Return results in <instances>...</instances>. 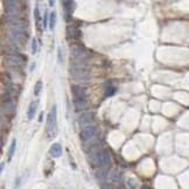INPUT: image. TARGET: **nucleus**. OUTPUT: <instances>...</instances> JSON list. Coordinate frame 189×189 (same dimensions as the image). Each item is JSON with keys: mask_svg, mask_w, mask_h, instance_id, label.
I'll use <instances>...</instances> for the list:
<instances>
[{"mask_svg": "<svg viewBox=\"0 0 189 189\" xmlns=\"http://www.w3.org/2000/svg\"><path fill=\"white\" fill-rule=\"evenodd\" d=\"M63 10H64V18L66 21H70L71 20V5H73V0H63Z\"/></svg>", "mask_w": 189, "mask_h": 189, "instance_id": "nucleus-8", "label": "nucleus"}, {"mask_svg": "<svg viewBox=\"0 0 189 189\" xmlns=\"http://www.w3.org/2000/svg\"><path fill=\"white\" fill-rule=\"evenodd\" d=\"M67 34H68V38L73 39V40H78V39L81 38V35H82V33H81V30L78 28H76L74 26H69L68 28H67Z\"/></svg>", "mask_w": 189, "mask_h": 189, "instance_id": "nucleus-9", "label": "nucleus"}, {"mask_svg": "<svg viewBox=\"0 0 189 189\" xmlns=\"http://www.w3.org/2000/svg\"><path fill=\"white\" fill-rule=\"evenodd\" d=\"M38 51V41L36 39H33L32 40V54H36Z\"/></svg>", "mask_w": 189, "mask_h": 189, "instance_id": "nucleus-19", "label": "nucleus"}, {"mask_svg": "<svg viewBox=\"0 0 189 189\" xmlns=\"http://www.w3.org/2000/svg\"><path fill=\"white\" fill-rule=\"evenodd\" d=\"M34 17H35V20H36V23H39V21H40V11H39L38 6L34 10Z\"/></svg>", "mask_w": 189, "mask_h": 189, "instance_id": "nucleus-20", "label": "nucleus"}, {"mask_svg": "<svg viewBox=\"0 0 189 189\" xmlns=\"http://www.w3.org/2000/svg\"><path fill=\"white\" fill-rule=\"evenodd\" d=\"M94 120V112L91 111H86L79 116V119H78V123L82 127H85L88 125H90V123Z\"/></svg>", "mask_w": 189, "mask_h": 189, "instance_id": "nucleus-7", "label": "nucleus"}, {"mask_svg": "<svg viewBox=\"0 0 189 189\" xmlns=\"http://www.w3.org/2000/svg\"><path fill=\"white\" fill-rule=\"evenodd\" d=\"M4 166H5V163H4V162H1V167H0V169H1V172L4 170Z\"/></svg>", "mask_w": 189, "mask_h": 189, "instance_id": "nucleus-26", "label": "nucleus"}, {"mask_svg": "<svg viewBox=\"0 0 189 189\" xmlns=\"http://www.w3.org/2000/svg\"><path fill=\"white\" fill-rule=\"evenodd\" d=\"M70 49H71V53H73L74 57H76L77 60H82L83 61L89 55L86 49L83 46H73V47H70Z\"/></svg>", "mask_w": 189, "mask_h": 189, "instance_id": "nucleus-5", "label": "nucleus"}, {"mask_svg": "<svg viewBox=\"0 0 189 189\" xmlns=\"http://www.w3.org/2000/svg\"><path fill=\"white\" fill-rule=\"evenodd\" d=\"M34 68H35V63H33V64L30 66V71H33V69H34Z\"/></svg>", "mask_w": 189, "mask_h": 189, "instance_id": "nucleus-24", "label": "nucleus"}, {"mask_svg": "<svg viewBox=\"0 0 189 189\" xmlns=\"http://www.w3.org/2000/svg\"><path fill=\"white\" fill-rule=\"evenodd\" d=\"M42 118H43V113L40 114V119H39V122H42Z\"/></svg>", "mask_w": 189, "mask_h": 189, "instance_id": "nucleus-25", "label": "nucleus"}, {"mask_svg": "<svg viewBox=\"0 0 189 189\" xmlns=\"http://www.w3.org/2000/svg\"><path fill=\"white\" fill-rule=\"evenodd\" d=\"M71 92L74 99H85L86 98V91L81 85H71Z\"/></svg>", "mask_w": 189, "mask_h": 189, "instance_id": "nucleus-6", "label": "nucleus"}, {"mask_svg": "<svg viewBox=\"0 0 189 189\" xmlns=\"http://www.w3.org/2000/svg\"><path fill=\"white\" fill-rule=\"evenodd\" d=\"M107 169H106V167H101L99 170L97 172V178L101 180H104L106 176H107Z\"/></svg>", "mask_w": 189, "mask_h": 189, "instance_id": "nucleus-15", "label": "nucleus"}, {"mask_svg": "<svg viewBox=\"0 0 189 189\" xmlns=\"http://www.w3.org/2000/svg\"><path fill=\"white\" fill-rule=\"evenodd\" d=\"M86 99H74V106H75L76 110L81 111V110H84L86 107Z\"/></svg>", "mask_w": 189, "mask_h": 189, "instance_id": "nucleus-13", "label": "nucleus"}, {"mask_svg": "<svg viewBox=\"0 0 189 189\" xmlns=\"http://www.w3.org/2000/svg\"><path fill=\"white\" fill-rule=\"evenodd\" d=\"M98 134V130L94 127V126H91V125H88L83 127L79 132V139L83 142H89V141H94V138L97 137Z\"/></svg>", "mask_w": 189, "mask_h": 189, "instance_id": "nucleus-3", "label": "nucleus"}, {"mask_svg": "<svg viewBox=\"0 0 189 189\" xmlns=\"http://www.w3.org/2000/svg\"><path fill=\"white\" fill-rule=\"evenodd\" d=\"M36 109H38V102H33L30 103L28 107V112H27V117H28L29 120H32L35 116V112H36Z\"/></svg>", "mask_w": 189, "mask_h": 189, "instance_id": "nucleus-12", "label": "nucleus"}, {"mask_svg": "<svg viewBox=\"0 0 189 189\" xmlns=\"http://www.w3.org/2000/svg\"><path fill=\"white\" fill-rule=\"evenodd\" d=\"M15 146H17V140L13 139V140H12V144H11V146H10V150H8V160L12 159V156H13V154H14Z\"/></svg>", "mask_w": 189, "mask_h": 189, "instance_id": "nucleus-16", "label": "nucleus"}, {"mask_svg": "<svg viewBox=\"0 0 189 189\" xmlns=\"http://www.w3.org/2000/svg\"><path fill=\"white\" fill-rule=\"evenodd\" d=\"M57 57H58V63H62L63 61V57H62V51H61V48L57 49Z\"/></svg>", "mask_w": 189, "mask_h": 189, "instance_id": "nucleus-22", "label": "nucleus"}, {"mask_svg": "<svg viewBox=\"0 0 189 189\" xmlns=\"http://www.w3.org/2000/svg\"><path fill=\"white\" fill-rule=\"evenodd\" d=\"M55 1H56V0H49V6L53 7V6L55 5Z\"/></svg>", "mask_w": 189, "mask_h": 189, "instance_id": "nucleus-23", "label": "nucleus"}, {"mask_svg": "<svg viewBox=\"0 0 189 189\" xmlns=\"http://www.w3.org/2000/svg\"><path fill=\"white\" fill-rule=\"evenodd\" d=\"M56 13L55 12H51L50 13V17H49V28L54 29L55 28V25H56Z\"/></svg>", "mask_w": 189, "mask_h": 189, "instance_id": "nucleus-14", "label": "nucleus"}, {"mask_svg": "<svg viewBox=\"0 0 189 189\" xmlns=\"http://www.w3.org/2000/svg\"><path fill=\"white\" fill-rule=\"evenodd\" d=\"M6 110V113H13L15 110V104L12 101H7V102H2V111Z\"/></svg>", "mask_w": 189, "mask_h": 189, "instance_id": "nucleus-10", "label": "nucleus"}, {"mask_svg": "<svg viewBox=\"0 0 189 189\" xmlns=\"http://www.w3.org/2000/svg\"><path fill=\"white\" fill-rule=\"evenodd\" d=\"M41 90H42V82H41V81H38L36 84H35V88H34V94H35V96H39L40 92H41Z\"/></svg>", "mask_w": 189, "mask_h": 189, "instance_id": "nucleus-17", "label": "nucleus"}, {"mask_svg": "<svg viewBox=\"0 0 189 189\" xmlns=\"http://www.w3.org/2000/svg\"><path fill=\"white\" fill-rule=\"evenodd\" d=\"M56 116L57 109L56 105L54 104L47 118V135L48 137H54L56 134Z\"/></svg>", "mask_w": 189, "mask_h": 189, "instance_id": "nucleus-2", "label": "nucleus"}, {"mask_svg": "<svg viewBox=\"0 0 189 189\" xmlns=\"http://www.w3.org/2000/svg\"><path fill=\"white\" fill-rule=\"evenodd\" d=\"M116 94V88H114V86L109 85V86L105 89V94H106V96H112V94Z\"/></svg>", "mask_w": 189, "mask_h": 189, "instance_id": "nucleus-18", "label": "nucleus"}, {"mask_svg": "<svg viewBox=\"0 0 189 189\" xmlns=\"http://www.w3.org/2000/svg\"><path fill=\"white\" fill-rule=\"evenodd\" d=\"M82 60H78V62H74L73 66L70 67V74L71 76L79 81V82H88L90 79V74L85 69V66L81 63Z\"/></svg>", "mask_w": 189, "mask_h": 189, "instance_id": "nucleus-1", "label": "nucleus"}, {"mask_svg": "<svg viewBox=\"0 0 189 189\" xmlns=\"http://www.w3.org/2000/svg\"><path fill=\"white\" fill-rule=\"evenodd\" d=\"M49 25V21H48V12L45 13V17H43V27L47 28V26Z\"/></svg>", "mask_w": 189, "mask_h": 189, "instance_id": "nucleus-21", "label": "nucleus"}, {"mask_svg": "<svg viewBox=\"0 0 189 189\" xmlns=\"http://www.w3.org/2000/svg\"><path fill=\"white\" fill-rule=\"evenodd\" d=\"M8 63L12 64L14 67H21L23 64V62L26 61V56H22L19 53H11V54H7L6 57H5Z\"/></svg>", "mask_w": 189, "mask_h": 189, "instance_id": "nucleus-4", "label": "nucleus"}, {"mask_svg": "<svg viewBox=\"0 0 189 189\" xmlns=\"http://www.w3.org/2000/svg\"><path fill=\"white\" fill-rule=\"evenodd\" d=\"M50 154L55 158H58L62 155V146L60 144H54L51 147H50Z\"/></svg>", "mask_w": 189, "mask_h": 189, "instance_id": "nucleus-11", "label": "nucleus"}]
</instances>
